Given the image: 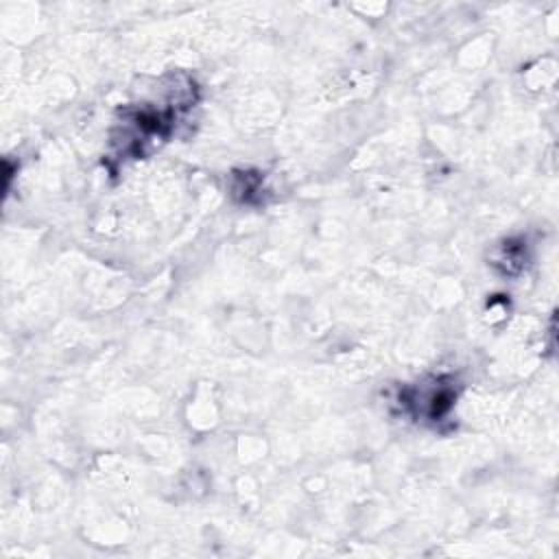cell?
Masks as SVG:
<instances>
[{
    "instance_id": "1",
    "label": "cell",
    "mask_w": 559,
    "mask_h": 559,
    "mask_svg": "<svg viewBox=\"0 0 559 559\" xmlns=\"http://www.w3.org/2000/svg\"><path fill=\"white\" fill-rule=\"evenodd\" d=\"M456 391L452 378H435L430 384L411 386L404 391L400 402L415 413V417H424L426 421L443 419L454 406Z\"/></svg>"
}]
</instances>
